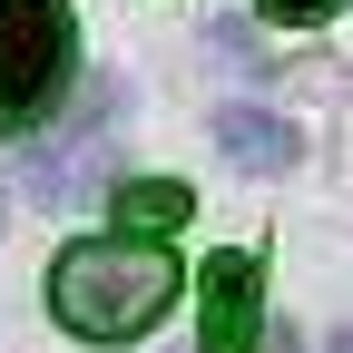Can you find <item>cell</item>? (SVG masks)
Listing matches in <instances>:
<instances>
[{
  "instance_id": "obj_4",
  "label": "cell",
  "mask_w": 353,
  "mask_h": 353,
  "mask_svg": "<svg viewBox=\"0 0 353 353\" xmlns=\"http://www.w3.org/2000/svg\"><path fill=\"white\" fill-rule=\"evenodd\" d=\"M206 314H196V353H255V334H265V265L245 255V245H226V255H206Z\"/></svg>"
},
{
  "instance_id": "obj_9",
  "label": "cell",
  "mask_w": 353,
  "mask_h": 353,
  "mask_svg": "<svg viewBox=\"0 0 353 353\" xmlns=\"http://www.w3.org/2000/svg\"><path fill=\"white\" fill-rule=\"evenodd\" d=\"M343 353H353V334H343Z\"/></svg>"
},
{
  "instance_id": "obj_1",
  "label": "cell",
  "mask_w": 353,
  "mask_h": 353,
  "mask_svg": "<svg viewBox=\"0 0 353 353\" xmlns=\"http://www.w3.org/2000/svg\"><path fill=\"white\" fill-rule=\"evenodd\" d=\"M176 304V265L157 255V236H79L50 255V314L79 334V343H128L148 334Z\"/></svg>"
},
{
  "instance_id": "obj_6",
  "label": "cell",
  "mask_w": 353,
  "mask_h": 353,
  "mask_svg": "<svg viewBox=\"0 0 353 353\" xmlns=\"http://www.w3.org/2000/svg\"><path fill=\"white\" fill-rule=\"evenodd\" d=\"M187 187H176V176H118V187H108V216H118V226L128 236H167V226H187Z\"/></svg>"
},
{
  "instance_id": "obj_2",
  "label": "cell",
  "mask_w": 353,
  "mask_h": 353,
  "mask_svg": "<svg viewBox=\"0 0 353 353\" xmlns=\"http://www.w3.org/2000/svg\"><path fill=\"white\" fill-rule=\"evenodd\" d=\"M79 88L69 0H0V128H39Z\"/></svg>"
},
{
  "instance_id": "obj_7",
  "label": "cell",
  "mask_w": 353,
  "mask_h": 353,
  "mask_svg": "<svg viewBox=\"0 0 353 353\" xmlns=\"http://www.w3.org/2000/svg\"><path fill=\"white\" fill-rule=\"evenodd\" d=\"M206 59H216V69H236V79H265V69H275V50H255V30H245V20H206Z\"/></svg>"
},
{
  "instance_id": "obj_5",
  "label": "cell",
  "mask_w": 353,
  "mask_h": 353,
  "mask_svg": "<svg viewBox=\"0 0 353 353\" xmlns=\"http://www.w3.org/2000/svg\"><path fill=\"white\" fill-rule=\"evenodd\" d=\"M206 128H216V157L245 167V176H285V167H304V138H294L275 108H245V99H236V108H216Z\"/></svg>"
},
{
  "instance_id": "obj_3",
  "label": "cell",
  "mask_w": 353,
  "mask_h": 353,
  "mask_svg": "<svg viewBox=\"0 0 353 353\" xmlns=\"http://www.w3.org/2000/svg\"><path fill=\"white\" fill-rule=\"evenodd\" d=\"M118 118H128V79H79V118L59 128L50 148H20V176L30 196L50 206H79V196H108V148H118Z\"/></svg>"
},
{
  "instance_id": "obj_8",
  "label": "cell",
  "mask_w": 353,
  "mask_h": 353,
  "mask_svg": "<svg viewBox=\"0 0 353 353\" xmlns=\"http://www.w3.org/2000/svg\"><path fill=\"white\" fill-rule=\"evenodd\" d=\"M255 10H265V20H285V30H314V20L343 10V0H255Z\"/></svg>"
}]
</instances>
